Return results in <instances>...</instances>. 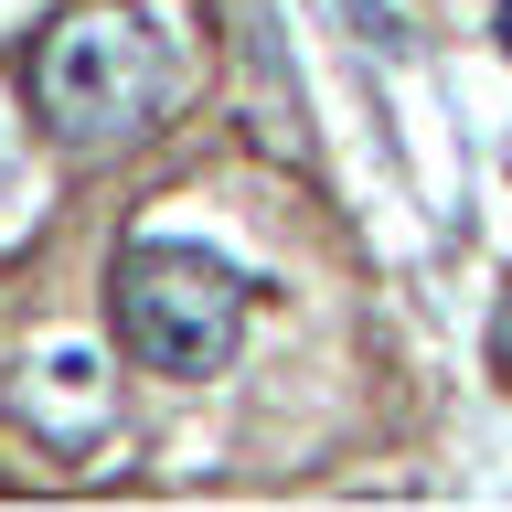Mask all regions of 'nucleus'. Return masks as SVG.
I'll return each instance as SVG.
<instances>
[{
	"label": "nucleus",
	"instance_id": "f03ea898",
	"mask_svg": "<svg viewBox=\"0 0 512 512\" xmlns=\"http://www.w3.org/2000/svg\"><path fill=\"white\" fill-rule=\"evenodd\" d=\"M107 299H118V342L150 374H182V384L224 374L246 342V278L203 246H128Z\"/></svg>",
	"mask_w": 512,
	"mask_h": 512
},
{
	"label": "nucleus",
	"instance_id": "20e7f679",
	"mask_svg": "<svg viewBox=\"0 0 512 512\" xmlns=\"http://www.w3.org/2000/svg\"><path fill=\"white\" fill-rule=\"evenodd\" d=\"M491 32H502V54H512V0H491Z\"/></svg>",
	"mask_w": 512,
	"mask_h": 512
},
{
	"label": "nucleus",
	"instance_id": "f257e3e1",
	"mask_svg": "<svg viewBox=\"0 0 512 512\" xmlns=\"http://www.w3.org/2000/svg\"><path fill=\"white\" fill-rule=\"evenodd\" d=\"M182 43L160 11L139 0H86V11H64L43 32V54H32V96H43V118L75 139V150H118V139H150L171 107H182Z\"/></svg>",
	"mask_w": 512,
	"mask_h": 512
},
{
	"label": "nucleus",
	"instance_id": "7ed1b4c3",
	"mask_svg": "<svg viewBox=\"0 0 512 512\" xmlns=\"http://www.w3.org/2000/svg\"><path fill=\"white\" fill-rule=\"evenodd\" d=\"M491 374L512 384V278H502V310H491Z\"/></svg>",
	"mask_w": 512,
	"mask_h": 512
}]
</instances>
